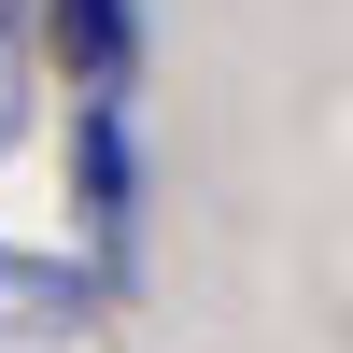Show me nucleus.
I'll use <instances>...</instances> for the list:
<instances>
[{
    "label": "nucleus",
    "mask_w": 353,
    "mask_h": 353,
    "mask_svg": "<svg viewBox=\"0 0 353 353\" xmlns=\"http://www.w3.org/2000/svg\"><path fill=\"white\" fill-rule=\"evenodd\" d=\"M99 269H85L71 241H14L0 226V339L14 353H57V339H99Z\"/></svg>",
    "instance_id": "f03ea898"
},
{
    "label": "nucleus",
    "mask_w": 353,
    "mask_h": 353,
    "mask_svg": "<svg viewBox=\"0 0 353 353\" xmlns=\"http://www.w3.org/2000/svg\"><path fill=\"white\" fill-rule=\"evenodd\" d=\"M43 128V0H0V156Z\"/></svg>",
    "instance_id": "20e7f679"
},
{
    "label": "nucleus",
    "mask_w": 353,
    "mask_h": 353,
    "mask_svg": "<svg viewBox=\"0 0 353 353\" xmlns=\"http://www.w3.org/2000/svg\"><path fill=\"white\" fill-rule=\"evenodd\" d=\"M71 226L99 297L141 283V226H156V170H141V99H71Z\"/></svg>",
    "instance_id": "f257e3e1"
},
{
    "label": "nucleus",
    "mask_w": 353,
    "mask_h": 353,
    "mask_svg": "<svg viewBox=\"0 0 353 353\" xmlns=\"http://www.w3.org/2000/svg\"><path fill=\"white\" fill-rule=\"evenodd\" d=\"M43 71H71V99H141V0H43Z\"/></svg>",
    "instance_id": "7ed1b4c3"
}]
</instances>
